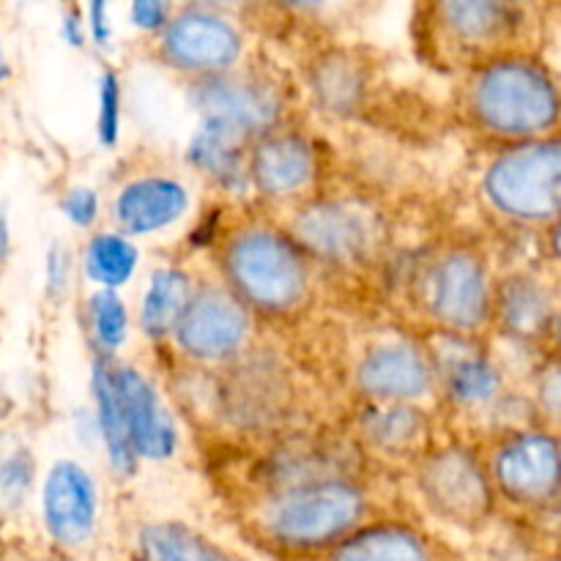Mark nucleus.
<instances>
[{"label":"nucleus","instance_id":"1","mask_svg":"<svg viewBox=\"0 0 561 561\" xmlns=\"http://www.w3.org/2000/svg\"><path fill=\"white\" fill-rule=\"evenodd\" d=\"M474 118L502 137H535L559 118L557 85L546 69L529 60H496L480 71L471 88Z\"/></svg>","mask_w":561,"mask_h":561},{"label":"nucleus","instance_id":"2","mask_svg":"<svg viewBox=\"0 0 561 561\" xmlns=\"http://www.w3.org/2000/svg\"><path fill=\"white\" fill-rule=\"evenodd\" d=\"M225 272L239 296L257 310H294L307 294V263L299 247L272 230H244L225 252Z\"/></svg>","mask_w":561,"mask_h":561},{"label":"nucleus","instance_id":"3","mask_svg":"<svg viewBox=\"0 0 561 561\" xmlns=\"http://www.w3.org/2000/svg\"><path fill=\"white\" fill-rule=\"evenodd\" d=\"M365 513V496L340 480L290 488L268 507V531L294 548H316L345 537Z\"/></svg>","mask_w":561,"mask_h":561},{"label":"nucleus","instance_id":"4","mask_svg":"<svg viewBox=\"0 0 561 561\" xmlns=\"http://www.w3.org/2000/svg\"><path fill=\"white\" fill-rule=\"evenodd\" d=\"M488 197L507 217L520 222H548L559 214L561 148L559 142H529L491 164Z\"/></svg>","mask_w":561,"mask_h":561},{"label":"nucleus","instance_id":"5","mask_svg":"<svg viewBox=\"0 0 561 561\" xmlns=\"http://www.w3.org/2000/svg\"><path fill=\"white\" fill-rule=\"evenodd\" d=\"M173 332L190 356L201 362H222L244 345L250 318L233 294L206 288L190 296Z\"/></svg>","mask_w":561,"mask_h":561},{"label":"nucleus","instance_id":"6","mask_svg":"<svg viewBox=\"0 0 561 561\" xmlns=\"http://www.w3.org/2000/svg\"><path fill=\"white\" fill-rule=\"evenodd\" d=\"M241 53V36L228 20L211 11H186L164 22L162 55L175 69L192 75H222Z\"/></svg>","mask_w":561,"mask_h":561},{"label":"nucleus","instance_id":"7","mask_svg":"<svg viewBox=\"0 0 561 561\" xmlns=\"http://www.w3.org/2000/svg\"><path fill=\"white\" fill-rule=\"evenodd\" d=\"M431 312L447 327L469 332L491 312V283L485 266L471 252H453L431 268L427 279Z\"/></svg>","mask_w":561,"mask_h":561},{"label":"nucleus","instance_id":"8","mask_svg":"<svg viewBox=\"0 0 561 561\" xmlns=\"http://www.w3.org/2000/svg\"><path fill=\"white\" fill-rule=\"evenodd\" d=\"M113 376L115 398H118L121 414H124L126 436H129L135 458L162 460L175 453V425L168 411L159 403L151 383L131 367L110 370Z\"/></svg>","mask_w":561,"mask_h":561},{"label":"nucleus","instance_id":"9","mask_svg":"<svg viewBox=\"0 0 561 561\" xmlns=\"http://www.w3.org/2000/svg\"><path fill=\"white\" fill-rule=\"evenodd\" d=\"M96 485L82 466L60 460L44 482V520L49 535L64 546H80L96 524Z\"/></svg>","mask_w":561,"mask_h":561},{"label":"nucleus","instance_id":"10","mask_svg":"<svg viewBox=\"0 0 561 561\" xmlns=\"http://www.w3.org/2000/svg\"><path fill=\"white\" fill-rule=\"evenodd\" d=\"M192 96L206 121L230 126L244 137L266 131L279 113L277 99L268 88L250 80H236V77L208 75Z\"/></svg>","mask_w":561,"mask_h":561},{"label":"nucleus","instance_id":"11","mask_svg":"<svg viewBox=\"0 0 561 561\" xmlns=\"http://www.w3.org/2000/svg\"><path fill=\"white\" fill-rule=\"evenodd\" d=\"M496 480L515 502H542L557 493L559 447L557 438L526 433L504 444L496 455Z\"/></svg>","mask_w":561,"mask_h":561},{"label":"nucleus","instance_id":"12","mask_svg":"<svg viewBox=\"0 0 561 561\" xmlns=\"http://www.w3.org/2000/svg\"><path fill=\"white\" fill-rule=\"evenodd\" d=\"M427 502L453 520H477L488 510V482L466 453H442L422 471Z\"/></svg>","mask_w":561,"mask_h":561},{"label":"nucleus","instance_id":"13","mask_svg":"<svg viewBox=\"0 0 561 561\" xmlns=\"http://www.w3.org/2000/svg\"><path fill=\"white\" fill-rule=\"evenodd\" d=\"M296 233L310 250L334 257V261L362 255L373 239L370 219L343 203H323V206L307 208L296 219Z\"/></svg>","mask_w":561,"mask_h":561},{"label":"nucleus","instance_id":"14","mask_svg":"<svg viewBox=\"0 0 561 561\" xmlns=\"http://www.w3.org/2000/svg\"><path fill=\"white\" fill-rule=\"evenodd\" d=\"M438 20L460 44H496L518 31L526 0H436Z\"/></svg>","mask_w":561,"mask_h":561},{"label":"nucleus","instance_id":"15","mask_svg":"<svg viewBox=\"0 0 561 561\" xmlns=\"http://www.w3.org/2000/svg\"><path fill=\"white\" fill-rule=\"evenodd\" d=\"M184 186L173 179H140L126 184L115 197V219L126 233H153L184 217Z\"/></svg>","mask_w":561,"mask_h":561},{"label":"nucleus","instance_id":"16","mask_svg":"<svg viewBox=\"0 0 561 561\" xmlns=\"http://www.w3.org/2000/svg\"><path fill=\"white\" fill-rule=\"evenodd\" d=\"M359 387L381 400L422 398L431 387V367L409 345H383L362 362Z\"/></svg>","mask_w":561,"mask_h":561},{"label":"nucleus","instance_id":"17","mask_svg":"<svg viewBox=\"0 0 561 561\" xmlns=\"http://www.w3.org/2000/svg\"><path fill=\"white\" fill-rule=\"evenodd\" d=\"M312 148L296 135H277L252 151L250 179L266 195H290L312 179Z\"/></svg>","mask_w":561,"mask_h":561},{"label":"nucleus","instance_id":"18","mask_svg":"<svg viewBox=\"0 0 561 561\" xmlns=\"http://www.w3.org/2000/svg\"><path fill=\"white\" fill-rule=\"evenodd\" d=\"M244 140L247 137L233 131L230 126L206 121V124L195 131V137H192L186 159H190L201 173L211 175L219 184L233 186L247 175Z\"/></svg>","mask_w":561,"mask_h":561},{"label":"nucleus","instance_id":"19","mask_svg":"<svg viewBox=\"0 0 561 561\" xmlns=\"http://www.w3.org/2000/svg\"><path fill=\"white\" fill-rule=\"evenodd\" d=\"M192 296L190 277L181 268H159L151 277L140 307V327L148 337L159 340L170 334Z\"/></svg>","mask_w":561,"mask_h":561},{"label":"nucleus","instance_id":"20","mask_svg":"<svg viewBox=\"0 0 561 561\" xmlns=\"http://www.w3.org/2000/svg\"><path fill=\"white\" fill-rule=\"evenodd\" d=\"M332 561H431V553L411 529L378 526L348 537Z\"/></svg>","mask_w":561,"mask_h":561},{"label":"nucleus","instance_id":"21","mask_svg":"<svg viewBox=\"0 0 561 561\" xmlns=\"http://www.w3.org/2000/svg\"><path fill=\"white\" fill-rule=\"evenodd\" d=\"M93 403H96V422L99 433L104 438V447H107L110 463L118 474H131L135 471V453H131L129 436H126L124 414H121L118 398H115L113 389V376H110V367L104 362H99L93 367Z\"/></svg>","mask_w":561,"mask_h":561},{"label":"nucleus","instance_id":"22","mask_svg":"<svg viewBox=\"0 0 561 561\" xmlns=\"http://www.w3.org/2000/svg\"><path fill=\"white\" fill-rule=\"evenodd\" d=\"M140 546L151 561H230L211 540L181 524L146 526Z\"/></svg>","mask_w":561,"mask_h":561},{"label":"nucleus","instance_id":"23","mask_svg":"<svg viewBox=\"0 0 561 561\" xmlns=\"http://www.w3.org/2000/svg\"><path fill=\"white\" fill-rule=\"evenodd\" d=\"M137 268V250L126 236L102 233L93 236L85 250V272L102 288H121L131 279Z\"/></svg>","mask_w":561,"mask_h":561},{"label":"nucleus","instance_id":"24","mask_svg":"<svg viewBox=\"0 0 561 561\" xmlns=\"http://www.w3.org/2000/svg\"><path fill=\"white\" fill-rule=\"evenodd\" d=\"M502 305L504 321L518 334H537L548 323V316H551V299L546 296L542 285L531 283L526 277H515L504 288Z\"/></svg>","mask_w":561,"mask_h":561},{"label":"nucleus","instance_id":"25","mask_svg":"<svg viewBox=\"0 0 561 561\" xmlns=\"http://www.w3.org/2000/svg\"><path fill=\"white\" fill-rule=\"evenodd\" d=\"M88 318H91V332L96 348L102 354H115L124 345L126 329H129V316H126L124 301L115 296V290H99L91 299V307H88Z\"/></svg>","mask_w":561,"mask_h":561},{"label":"nucleus","instance_id":"26","mask_svg":"<svg viewBox=\"0 0 561 561\" xmlns=\"http://www.w3.org/2000/svg\"><path fill=\"white\" fill-rule=\"evenodd\" d=\"M499 373L485 359H463L449 373V392L466 405H480L496 394Z\"/></svg>","mask_w":561,"mask_h":561},{"label":"nucleus","instance_id":"27","mask_svg":"<svg viewBox=\"0 0 561 561\" xmlns=\"http://www.w3.org/2000/svg\"><path fill=\"white\" fill-rule=\"evenodd\" d=\"M367 431L383 447H403V444H411L422 433V416L414 409L398 405V409L373 414L370 422H367Z\"/></svg>","mask_w":561,"mask_h":561},{"label":"nucleus","instance_id":"28","mask_svg":"<svg viewBox=\"0 0 561 561\" xmlns=\"http://www.w3.org/2000/svg\"><path fill=\"white\" fill-rule=\"evenodd\" d=\"M99 142L115 146L121 131V82L115 71H104L99 77V115H96Z\"/></svg>","mask_w":561,"mask_h":561},{"label":"nucleus","instance_id":"29","mask_svg":"<svg viewBox=\"0 0 561 561\" xmlns=\"http://www.w3.org/2000/svg\"><path fill=\"white\" fill-rule=\"evenodd\" d=\"M33 482V460L27 453H14L0 463V502L16 507Z\"/></svg>","mask_w":561,"mask_h":561},{"label":"nucleus","instance_id":"30","mask_svg":"<svg viewBox=\"0 0 561 561\" xmlns=\"http://www.w3.org/2000/svg\"><path fill=\"white\" fill-rule=\"evenodd\" d=\"M60 208H64L66 219H69L71 225H77V228H88V225L96 222L99 217V197L96 192L88 190V186H75V190L66 192Z\"/></svg>","mask_w":561,"mask_h":561},{"label":"nucleus","instance_id":"31","mask_svg":"<svg viewBox=\"0 0 561 561\" xmlns=\"http://www.w3.org/2000/svg\"><path fill=\"white\" fill-rule=\"evenodd\" d=\"M170 16V0H131V22L140 31H159Z\"/></svg>","mask_w":561,"mask_h":561},{"label":"nucleus","instance_id":"32","mask_svg":"<svg viewBox=\"0 0 561 561\" xmlns=\"http://www.w3.org/2000/svg\"><path fill=\"white\" fill-rule=\"evenodd\" d=\"M91 33L99 47L110 42V20H107V0H91Z\"/></svg>","mask_w":561,"mask_h":561},{"label":"nucleus","instance_id":"33","mask_svg":"<svg viewBox=\"0 0 561 561\" xmlns=\"http://www.w3.org/2000/svg\"><path fill=\"white\" fill-rule=\"evenodd\" d=\"M64 285H66V257H64V250H55L53 255H49V288L60 294Z\"/></svg>","mask_w":561,"mask_h":561},{"label":"nucleus","instance_id":"34","mask_svg":"<svg viewBox=\"0 0 561 561\" xmlns=\"http://www.w3.org/2000/svg\"><path fill=\"white\" fill-rule=\"evenodd\" d=\"M64 36L69 38L71 44H82V25H80V14H77V11H71V14H66V20H64Z\"/></svg>","mask_w":561,"mask_h":561},{"label":"nucleus","instance_id":"35","mask_svg":"<svg viewBox=\"0 0 561 561\" xmlns=\"http://www.w3.org/2000/svg\"><path fill=\"white\" fill-rule=\"evenodd\" d=\"M9 250H11V236H9V217H5V211H0V263L9 257Z\"/></svg>","mask_w":561,"mask_h":561},{"label":"nucleus","instance_id":"36","mask_svg":"<svg viewBox=\"0 0 561 561\" xmlns=\"http://www.w3.org/2000/svg\"><path fill=\"white\" fill-rule=\"evenodd\" d=\"M197 5H206V9H230V5L241 3V0H195Z\"/></svg>","mask_w":561,"mask_h":561},{"label":"nucleus","instance_id":"37","mask_svg":"<svg viewBox=\"0 0 561 561\" xmlns=\"http://www.w3.org/2000/svg\"><path fill=\"white\" fill-rule=\"evenodd\" d=\"M11 75V69H9V60H5V53H3V44H0V82L5 80V77Z\"/></svg>","mask_w":561,"mask_h":561},{"label":"nucleus","instance_id":"38","mask_svg":"<svg viewBox=\"0 0 561 561\" xmlns=\"http://www.w3.org/2000/svg\"><path fill=\"white\" fill-rule=\"evenodd\" d=\"M285 3H290V5H321V3H329V0H285Z\"/></svg>","mask_w":561,"mask_h":561}]
</instances>
